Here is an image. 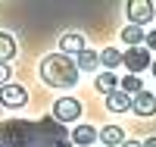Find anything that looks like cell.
Instances as JSON below:
<instances>
[{"label":"cell","mask_w":156,"mask_h":147,"mask_svg":"<svg viewBox=\"0 0 156 147\" xmlns=\"http://www.w3.org/2000/svg\"><path fill=\"white\" fill-rule=\"evenodd\" d=\"M122 147H144V144H140V141H125Z\"/></svg>","instance_id":"20"},{"label":"cell","mask_w":156,"mask_h":147,"mask_svg":"<svg viewBox=\"0 0 156 147\" xmlns=\"http://www.w3.org/2000/svg\"><path fill=\"white\" fill-rule=\"evenodd\" d=\"M69 138H72L78 147H90V144L97 141V128H94V125H75V128L69 131Z\"/></svg>","instance_id":"10"},{"label":"cell","mask_w":156,"mask_h":147,"mask_svg":"<svg viewBox=\"0 0 156 147\" xmlns=\"http://www.w3.org/2000/svg\"><path fill=\"white\" fill-rule=\"evenodd\" d=\"M119 91H122V94H128V97L140 94V91H144V82H140V75H125V78H119Z\"/></svg>","instance_id":"15"},{"label":"cell","mask_w":156,"mask_h":147,"mask_svg":"<svg viewBox=\"0 0 156 147\" xmlns=\"http://www.w3.org/2000/svg\"><path fill=\"white\" fill-rule=\"evenodd\" d=\"M150 72H153V75H156V60H153V66H150Z\"/></svg>","instance_id":"22"},{"label":"cell","mask_w":156,"mask_h":147,"mask_svg":"<svg viewBox=\"0 0 156 147\" xmlns=\"http://www.w3.org/2000/svg\"><path fill=\"white\" fill-rule=\"evenodd\" d=\"M119 63H122V53L115 50V47H106V50L100 53V66H106V72H112Z\"/></svg>","instance_id":"17"},{"label":"cell","mask_w":156,"mask_h":147,"mask_svg":"<svg viewBox=\"0 0 156 147\" xmlns=\"http://www.w3.org/2000/svg\"><path fill=\"white\" fill-rule=\"evenodd\" d=\"M75 66H78V72H97V69H100V53H94V50L84 47L81 53H78Z\"/></svg>","instance_id":"11"},{"label":"cell","mask_w":156,"mask_h":147,"mask_svg":"<svg viewBox=\"0 0 156 147\" xmlns=\"http://www.w3.org/2000/svg\"><path fill=\"white\" fill-rule=\"evenodd\" d=\"M106 110L109 113H128V110H131V97L122 94V91H115V94L106 97Z\"/></svg>","instance_id":"13"},{"label":"cell","mask_w":156,"mask_h":147,"mask_svg":"<svg viewBox=\"0 0 156 147\" xmlns=\"http://www.w3.org/2000/svg\"><path fill=\"white\" fill-rule=\"evenodd\" d=\"M84 50V38L78 31H66L59 38V53H66V57H78V53Z\"/></svg>","instance_id":"8"},{"label":"cell","mask_w":156,"mask_h":147,"mask_svg":"<svg viewBox=\"0 0 156 147\" xmlns=\"http://www.w3.org/2000/svg\"><path fill=\"white\" fill-rule=\"evenodd\" d=\"M125 13H128V25H137V28H144V25L153 19V3L150 0H131V3H125Z\"/></svg>","instance_id":"5"},{"label":"cell","mask_w":156,"mask_h":147,"mask_svg":"<svg viewBox=\"0 0 156 147\" xmlns=\"http://www.w3.org/2000/svg\"><path fill=\"white\" fill-rule=\"evenodd\" d=\"M122 66L128 69V75H140L144 69L153 66V57H150L147 47H128V50L122 53Z\"/></svg>","instance_id":"3"},{"label":"cell","mask_w":156,"mask_h":147,"mask_svg":"<svg viewBox=\"0 0 156 147\" xmlns=\"http://www.w3.org/2000/svg\"><path fill=\"white\" fill-rule=\"evenodd\" d=\"M9 63H0V88H3V85H9Z\"/></svg>","instance_id":"18"},{"label":"cell","mask_w":156,"mask_h":147,"mask_svg":"<svg viewBox=\"0 0 156 147\" xmlns=\"http://www.w3.org/2000/svg\"><path fill=\"white\" fill-rule=\"evenodd\" d=\"M53 119L59 125H69V122H78L81 119V103H78L75 97H59L53 103Z\"/></svg>","instance_id":"4"},{"label":"cell","mask_w":156,"mask_h":147,"mask_svg":"<svg viewBox=\"0 0 156 147\" xmlns=\"http://www.w3.org/2000/svg\"><path fill=\"white\" fill-rule=\"evenodd\" d=\"M131 110L137 116H156V94H150V91H140V94L131 97Z\"/></svg>","instance_id":"7"},{"label":"cell","mask_w":156,"mask_h":147,"mask_svg":"<svg viewBox=\"0 0 156 147\" xmlns=\"http://www.w3.org/2000/svg\"><path fill=\"white\" fill-rule=\"evenodd\" d=\"M147 50H156V31H147Z\"/></svg>","instance_id":"19"},{"label":"cell","mask_w":156,"mask_h":147,"mask_svg":"<svg viewBox=\"0 0 156 147\" xmlns=\"http://www.w3.org/2000/svg\"><path fill=\"white\" fill-rule=\"evenodd\" d=\"M25 103H28V91H25L22 85L9 82V85H3V88H0V106L19 110V106H25Z\"/></svg>","instance_id":"6"},{"label":"cell","mask_w":156,"mask_h":147,"mask_svg":"<svg viewBox=\"0 0 156 147\" xmlns=\"http://www.w3.org/2000/svg\"><path fill=\"white\" fill-rule=\"evenodd\" d=\"M78 66L66 53H50L41 60V82L50 88H75L78 85Z\"/></svg>","instance_id":"2"},{"label":"cell","mask_w":156,"mask_h":147,"mask_svg":"<svg viewBox=\"0 0 156 147\" xmlns=\"http://www.w3.org/2000/svg\"><path fill=\"white\" fill-rule=\"evenodd\" d=\"M12 57H16V41L9 31H0V63H9Z\"/></svg>","instance_id":"16"},{"label":"cell","mask_w":156,"mask_h":147,"mask_svg":"<svg viewBox=\"0 0 156 147\" xmlns=\"http://www.w3.org/2000/svg\"><path fill=\"white\" fill-rule=\"evenodd\" d=\"M94 88L100 91V94H106V97H109V94H115V91H119V78H115L112 72H100V75H97V82H94Z\"/></svg>","instance_id":"12"},{"label":"cell","mask_w":156,"mask_h":147,"mask_svg":"<svg viewBox=\"0 0 156 147\" xmlns=\"http://www.w3.org/2000/svg\"><path fill=\"white\" fill-rule=\"evenodd\" d=\"M122 41H125L128 47H140V44L147 41V31L137 28V25H125V28H122Z\"/></svg>","instance_id":"14"},{"label":"cell","mask_w":156,"mask_h":147,"mask_svg":"<svg viewBox=\"0 0 156 147\" xmlns=\"http://www.w3.org/2000/svg\"><path fill=\"white\" fill-rule=\"evenodd\" d=\"M0 147H69V131L53 116L37 122L6 119L0 122Z\"/></svg>","instance_id":"1"},{"label":"cell","mask_w":156,"mask_h":147,"mask_svg":"<svg viewBox=\"0 0 156 147\" xmlns=\"http://www.w3.org/2000/svg\"><path fill=\"white\" fill-rule=\"evenodd\" d=\"M144 147H156V135H153V138H147V141H144Z\"/></svg>","instance_id":"21"},{"label":"cell","mask_w":156,"mask_h":147,"mask_svg":"<svg viewBox=\"0 0 156 147\" xmlns=\"http://www.w3.org/2000/svg\"><path fill=\"white\" fill-rule=\"evenodd\" d=\"M97 138L103 141V147H122L128 138H125V128H119V125H103L100 131H97Z\"/></svg>","instance_id":"9"}]
</instances>
